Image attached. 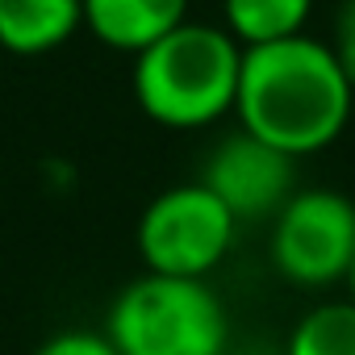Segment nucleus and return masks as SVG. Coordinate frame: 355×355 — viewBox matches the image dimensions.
<instances>
[{
  "label": "nucleus",
  "mask_w": 355,
  "mask_h": 355,
  "mask_svg": "<svg viewBox=\"0 0 355 355\" xmlns=\"http://www.w3.org/2000/svg\"><path fill=\"white\" fill-rule=\"evenodd\" d=\"M234 117L239 130L259 142L288 159H305L347 134L355 121V84L338 67L330 42L309 34L251 46L243 51Z\"/></svg>",
  "instance_id": "obj_1"
},
{
  "label": "nucleus",
  "mask_w": 355,
  "mask_h": 355,
  "mask_svg": "<svg viewBox=\"0 0 355 355\" xmlns=\"http://www.w3.org/2000/svg\"><path fill=\"white\" fill-rule=\"evenodd\" d=\"M243 46L205 21H184L134 55V101L167 130H205L234 113Z\"/></svg>",
  "instance_id": "obj_2"
},
{
  "label": "nucleus",
  "mask_w": 355,
  "mask_h": 355,
  "mask_svg": "<svg viewBox=\"0 0 355 355\" xmlns=\"http://www.w3.org/2000/svg\"><path fill=\"white\" fill-rule=\"evenodd\" d=\"M105 334L117 355H226L230 313L205 280L146 272L109 305Z\"/></svg>",
  "instance_id": "obj_3"
},
{
  "label": "nucleus",
  "mask_w": 355,
  "mask_h": 355,
  "mask_svg": "<svg viewBox=\"0 0 355 355\" xmlns=\"http://www.w3.org/2000/svg\"><path fill=\"white\" fill-rule=\"evenodd\" d=\"M234 214L201 180L163 189L138 218V255L155 276L205 280L234 251Z\"/></svg>",
  "instance_id": "obj_4"
},
{
  "label": "nucleus",
  "mask_w": 355,
  "mask_h": 355,
  "mask_svg": "<svg viewBox=\"0 0 355 355\" xmlns=\"http://www.w3.org/2000/svg\"><path fill=\"white\" fill-rule=\"evenodd\" d=\"M272 263L305 293L347 280L355 263V201L334 189H297L272 218Z\"/></svg>",
  "instance_id": "obj_5"
},
{
  "label": "nucleus",
  "mask_w": 355,
  "mask_h": 355,
  "mask_svg": "<svg viewBox=\"0 0 355 355\" xmlns=\"http://www.w3.org/2000/svg\"><path fill=\"white\" fill-rule=\"evenodd\" d=\"M297 159L284 150L259 142L247 130H234L222 138L201 171V184L234 214V222H263L284 209V201L297 193Z\"/></svg>",
  "instance_id": "obj_6"
},
{
  "label": "nucleus",
  "mask_w": 355,
  "mask_h": 355,
  "mask_svg": "<svg viewBox=\"0 0 355 355\" xmlns=\"http://www.w3.org/2000/svg\"><path fill=\"white\" fill-rule=\"evenodd\" d=\"M80 21L101 46L142 55L189 21V0H80Z\"/></svg>",
  "instance_id": "obj_7"
},
{
  "label": "nucleus",
  "mask_w": 355,
  "mask_h": 355,
  "mask_svg": "<svg viewBox=\"0 0 355 355\" xmlns=\"http://www.w3.org/2000/svg\"><path fill=\"white\" fill-rule=\"evenodd\" d=\"M76 30L80 0H0V46L13 55H51Z\"/></svg>",
  "instance_id": "obj_8"
},
{
  "label": "nucleus",
  "mask_w": 355,
  "mask_h": 355,
  "mask_svg": "<svg viewBox=\"0 0 355 355\" xmlns=\"http://www.w3.org/2000/svg\"><path fill=\"white\" fill-rule=\"evenodd\" d=\"M313 0H222V30L243 46H272L305 34Z\"/></svg>",
  "instance_id": "obj_9"
},
{
  "label": "nucleus",
  "mask_w": 355,
  "mask_h": 355,
  "mask_svg": "<svg viewBox=\"0 0 355 355\" xmlns=\"http://www.w3.org/2000/svg\"><path fill=\"white\" fill-rule=\"evenodd\" d=\"M284 355H355V301L313 305L293 326Z\"/></svg>",
  "instance_id": "obj_10"
},
{
  "label": "nucleus",
  "mask_w": 355,
  "mask_h": 355,
  "mask_svg": "<svg viewBox=\"0 0 355 355\" xmlns=\"http://www.w3.org/2000/svg\"><path fill=\"white\" fill-rule=\"evenodd\" d=\"M34 355H117V347L109 343L105 330H63L51 334Z\"/></svg>",
  "instance_id": "obj_11"
},
{
  "label": "nucleus",
  "mask_w": 355,
  "mask_h": 355,
  "mask_svg": "<svg viewBox=\"0 0 355 355\" xmlns=\"http://www.w3.org/2000/svg\"><path fill=\"white\" fill-rule=\"evenodd\" d=\"M338 67L347 71V80L355 84V0H343L334 13V42H330Z\"/></svg>",
  "instance_id": "obj_12"
},
{
  "label": "nucleus",
  "mask_w": 355,
  "mask_h": 355,
  "mask_svg": "<svg viewBox=\"0 0 355 355\" xmlns=\"http://www.w3.org/2000/svg\"><path fill=\"white\" fill-rule=\"evenodd\" d=\"M347 297L355 301V263H351V276H347Z\"/></svg>",
  "instance_id": "obj_13"
},
{
  "label": "nucleus",
  "mask_w": 355,
  "mask_h": 355,
  "mask_svg": "<svg viewBox=\"0 0 355 355\" xmlns=\"http://www.w3.org/2000/svg\"><path fill=\"white\" fill-rule=\"evenodd\" d=\"M351 125H355V121H351Z\"/></svg>",
  "instance_id": "obj_14"
}]
</instances>
